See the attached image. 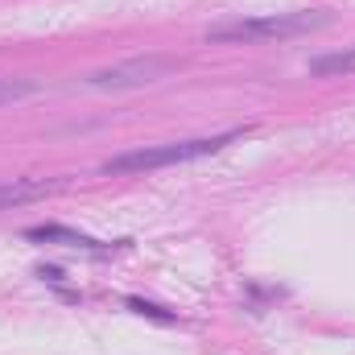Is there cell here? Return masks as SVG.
<instances>
[{"label":"cell","mask_w":355,"mask_h":355,"mask_svg":"<svg viewBox=\"0 0 355 355\" xmlns=\"http://www.w3.org/2000/svg\"><path fill=\"white\" fill-rule=\"evenodd\" d=\"M232 141H240V132H219V137H194V141H170V145H145V149H128L103 162L107 174H145V170H162V166H182V162H198L211 157L219 149H227Z\"/></svg>","instance_id":"1"},{"label":"cell","mask_w":355,"mask_h":355,"mask_svg":"<svg viewBox=\"0 0 355 355\" xmlns=\"http://www.w3.org/2000/svg\"><path fill=\"white\" fill-rule=\"evenodd\" d=\"M331 25L327 12H268V17H240L207 29V42H268V37H297L310 29Z\"/></svg>","instance_id":"2"},{"label":"cell","mask_w":355,"mask_h":355,"mask_svg":"<svg viewBox=\"0 0 355 355\" xmlns=\"http://www.w3.org/2000/svg\"><path fill=\"white\" fill-rule=\"evenodd\" d=\"M174 62L170 58H132V62H120V67H107V71H95L87 75L91 87H137V83H153L157 75H166Z\"/></svg>","instance_id":"3"},{"label":"cell","mask_w":355,"mask_h":355,"mask_svg":"<svg viewBox=\"0 0 355 355\" xmlns=\"http://www.w3.org/2000/svg\"><path fill=\"white\" fill-rule=\"evenodd\" d=\"M62 182H46V178H12V182H0V211L21 207V202H33V198H46Z\"/></svg>","instance_id":"4"},{"label":"cell","mask_w":355,"mask_h":355,"mask_svg":"<svg viewBox=\"0 0 355 355\" xmlns=\"http://www.w3.org/2000/svg\"><path fill=\"white\" fill-rule=\"evenodd\" d=\"M25 240L62 244V248H83V252H103L91 236H83V232H71V227H62V223H42V227H29V232H25Z\"/></svg>","instance_id":"5"},{"label":"cell","mask_w":355,"mask_h":355,"mask_svg":"<svg viewBox=\"0 0 355 355\" xmlns=\"http://www.w3.org/2000/svg\"><path fill=\"white\" fill-rule=\"evenodd\" d=\"M310 71H314V75H355V46L339 50V54L310 58Z\"/></svg>","instance_id":"6"},{"label":"cell","mask_w":355,"mask_h":355,"mask_svg":"<svg viewBox=\"0 0 355 355\" xmlns=\"http://www.w3.org/2000/svg\"><path fill=\"white\" fill-rule=\"evenodd\" d=\"M37 83H29V79H0V103H12V99H25V95H33Z\"/></svg>","instance_id":"7"},{"label":"cell","mask_w":355,"mask_h":355,"mask_svg":"<svg viewBox=\"0 0 355 355\" xmlns=\"http://www.w3.org/2000/svg\"><path fill=\"white\" fill-rule=\"evenodd\" d=\"M128 306H132L137 314H149V318H162V322H170V314H166V310H157V306H149V302H137V297H132Z\"/></svg>","instance_id":"8"}]
</instances>
